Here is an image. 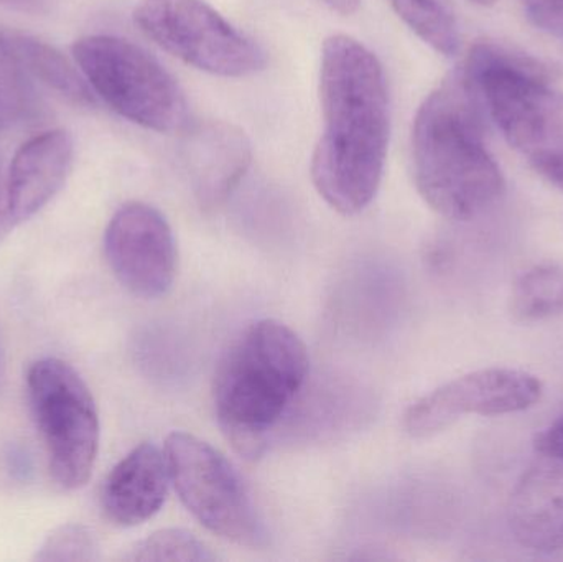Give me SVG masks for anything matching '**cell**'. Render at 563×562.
I'll return each mask as SVG.
<instances>
[{
  "instance_id": "6da1fadb",
  "label": "cell",
  "mask_w": 563,
  "mask_h": 562,
  "mask_svg": "<svg viewBox=\"0 0 563 562\" xmlns=\"http://www.w3.org/2000/svg\"><path fill=\"white\" fill-rule=\"evenodd\" d=\"M320 104L323 129L311 157V180L333 210L353 217L379 190L390 135L386 73L353 36L324 40Z\"/></svg>"
},
{
  "instance_id": "7a4b0ae2",
  "label": "cell",
  "mask_w": 563,
  "mask_h": 562,
  "mask_svg": "<svg viewBox=\"0 0 563 562\" xmlns=\"http://www.w3.org/2000/svg\"><path fill=\"white\" fill-rule=\"evenodd\" d=\"M412 161L417 190L449 220H475L505 195V175L486 145L485 109L462 69L420 104Z\"/></svg>"
},
{
  "instance_id": "3957f363",
  "label": "cell",
  "mask_w": 563,
  "mask_h": 562,
  "mask_svg": "<svg viewBox=\"0 0 563 562\" xmlns=\"http://www.w3.org/2000/svg\"><path fill=\"white\" fill-rule=\"evenodd\" d=\"M300 337L277 320H257L231 343L218 366V425L243 458L257 459L307 382Z\"/></svg>"
},
{
  "instance_id": "277c9868",
  "label": "cell",
  "mask_w": 563,
  "mask_h": 562,
  "mask_svg": "<svg viewBox=\"0 0 563 562\" xmlns=\"http://www.w3.org/2000/svg\"><path fill=\"white\" fill-rule=\"evenodd\" d=\"M460 68L511 147L528 157L563 148V92L539 63L493 43H476Z\"/></svg>"
},
{
  "instance_id": "5b68a950",
  "label": "cell",
  "mask_w": 563,
  "mask_h": 562,
  "mask_svg": "<svg viewBox=\"0 0 563 562\" xmlns=\"http://www.w3.org/2000/svg\"><path fill=\"white\" fill-rule=\"evenodd\" d=\"M79 71L109 108L155 132L184 131L188 104L177 79L147 49L114 35L76 40Z\"/></svg>"
},
{
  "instance_id": "8992f818",
  "label": "cell",
  "mask_w": 563,
  "mask_h": 562,
  "mask_svg": "<svg viewBox=\"0 0 563 562\" xmlns=\"http://www.w3.org/2000/svg\"><path fill=\"white\" fill-rule=\"evenodd\" d=\"M26 388L53 481L66 492L85 487L99 449V416L91 392L76 370L58 359L33 363Z\"/></svg>"
},
{
  "instance_id": "52a82bcc",
  "label": "cell",
  "mask_w": 563,
  "mask_h": 562,
  "mask_svg": "<svg viewBox=\"0 0 563 562\" xmlns=\"http://www.w3.org/2000/svg\"><path fill=\"white\" fill-rule=\"evenodd\" d=\"M134 20L165 52L224 78H246L266 66V52L205 0H141Z\"/></svg>"
},
{
  "instance_id": "ba28073f",
  "label": "cell",
  "mask_w": 563,
  "mask_h": 562,
  "mask_svg": "<svg viewBox=\"0 0 563 562\" xmlns=\"http://www.w3.org/2000/svg\"><path fill=\"white\" fill-rule=\"evenodd\" d=\"M172 484L181 504L211 533L260 547L263 525L236 469L207 442L174 432L165 442Z\"/></svg>"
},
{
  "instance_id": "9c48e42d",
  "label": "cell",
  "mask_w": 563,
  "mask_h": 562,
  "mask_svg": "<svg viewBox=\"0 0 563 562\" xmlns=\"http://www.w3.org/2000/svg\"><path fill=\"white\" fill-rule=\"evenodd\" d=\"M542 396V382L512 368H486L460 376L410 406L404 418L412 438L445 431L466 415L505 416L532 408Z\"/></svg>"
},
{
  "instance_id": "30bf717a",
  "label": "cell",
  "mask_w": 563,
  "mask_h": 562,
  "mask_svg": "<svg viewBox=\"0 0 563 562\" xmlns=\"http://www.w3.org/2000/svg\"><path fill=\"white\" fill-rule=\"evenodd\" d=\"M104 251L119 283L135 296L168 293L177 273V247L161 211L141 201L122 205L109 221Z\"/></svg>"
},
{
  "instance_id": "8fae6325",
  "label": "cell",
  "mask_w": 563,
  "mask_h": 562,
  "mask_svg": "<svg viewBox=\"0 0 563 562\" xmlns=\"http://www.w3.org/2000/svg\"><path fill=\"white\" fill-rule=\"evenodd\" d=\"M250 139L236 125L207 121L191 125L181 144V165L201 207H218L246 175Z\"/></svg>"
},
{
  "instance_id": "7c38bea8",
  "label": "cell",
  "mask_w": 563,
  "mask_h": 562,
  "mask_svg": "<svg viewBox=\"0 0 563 562\" xmlns=\"http://www.w3.org/2000/svg\"><path fill=\"white\" fill-rule=\"evenodd\" d=\"M512 537L526 550H563V461L538 454L521 475L508 505Z\"/></svg>"
},
{
  "instance_id": "4fadbf2b",
  "label": "cell",
  "mask_w": 563,
  "mask_h": 562,
  "mask_svg": "<svg viewBox=\"0 0 563 562\" xmlns=\"http://www.w3.org/2000/svg\"><path fill=\"white\" fill-rule=\"evenodd\" d=\"M170 482L165 451L144 442L129 452L106 478L101 495L106 517L118 527L145 524L164 507Z\"/></svg>"
},
{
  "instance_id": "5bb4252c",
  "label": "cell",
  "mask_w": 563,
  "mask_h": 562,
  "mask_svg": "<svg viewBox=\"0 0 563 562\" xmlns=\"http://www.w3.org/2000/svg\"><path fill=\"white\" fill-rule=\"evenodd\" d=\"M73 154V139L65 131L43 132L16 151L7 175L10 213L16 224L35 217L62 190Z\"/></svg>"
},
{
  "instance_id": "9a60e30c",
  "label": "cell",
  "mask_w": 563,
  "mask_h": 562,
  "mask_svg": "<svg viewBox=\"0 0 563 562\" xmlns=\"http://www.w3.org/2000/svg\"><path fill=\"white\" fill-rule=\"evenodd\" d=\"M7 48L23 71L75 106L96 104V95L82 73L75 68L55 46L19 30L0 29Z\"/></svg>"
},
{
  "instance_id": "2e32d148",
  "label": "cell",
  "mask_w": 563,
  "mask_h": 562,
  "mask_svg": "<svg viewBox=\"0 0 563 562\" xmlns=\"http://www.w3.org/2000/svg\"><path fill=\"white\" fill-rule=\"evenodd\" d=\"M511 313L525 323L563 316V266L541 264L519 276L512 287Z\"/></svg>"
},
{
  "instance_id": "e0dca14e",
  "label": "cell",
  "mask_w": 563,
  "mask_h": 562,
  "mask_svg": "<svg viewBox=\"0 0 563 562\" xmlns=\"http://www.w3.org/2000/svg\"><path fill=\"white\" fill-rule=\"evenodd\" d=\"M400 20L443 56L460 48V26L452 0H389Z\"/></svg>"
},
{
  "instance_id": "ac0fdd59",
  "label": "cell",
  "mask_w": 563,
  "mask_h": 562,
  "mask_svg": "<svg viewBox=\"0 0 563 562\" xmlns=\"http://www.w3.org/2000/svg\"><path fill=\"white\" fill-rule=\"evenodd\" d=\"M38 106L33 79L23 71L0 33V129L32 119Z\"/></svg>"
},
{
  "instance_id": "d6986e66",
  "label": "cell",
  "mask_w": 563,
  "mask_h": 562,
  "mask_svg": "<svg viewBox=\"0 0 563 562\" xmlns=\"http://www.w3.org/2000/svg\"><path fill=\"white\" fill-rule=\"evenodd\" d=\"M128 561H213L207 547L191 533L184 530H162L135 544Z\"/></svg>"
},
{
  "instance_id": "ffe728a7",
  "label": "cell",
  "mask_w": 563,
  "mask_h": 562,
  "mask_svg": "<svg viewBox=\"0 0 563 562\" xmlns=\"http://www.w3.org/2000/svg\"><path fill=\"white\" fill-rule=\"evenodd\" d=\"M98 541L89 528L65 525L53 531L36 551L35 561L66 562L98 560Z\"/></svg>"
},
{
  "instance_id": "44dd1931",
  "label": "cell",
  "mask_w": 563,
  "mask_h": 562,
  "mask_svg": "<svg viewBox=\"0 0 563 562\" xmlns=\"http://www.w3.org/2000/svg\"><path fill=\"white\" fill-rule=\"evenodd\" d=\"M521 3L538 29L563 36V0H521Z\"/></svg>"
},
{
  "instance_id": "7402d4cb",
  "label": "cell",
  "mask_w": 563,
  "mask_h": 562,
  "mask_svg": "<svg viewBox=\"0 0 563 562\" xmlns=\"http://www.w3.org/2000/svg\"><path fill=\"white\" fill-rule=\"evenodd\" d=\"M529 162H531L536 174L541 175L545 181L563 191V148L539 152V154L531 155Z\"/></svg>"
},
{
  "instance_id": "603a6c76",
  "label": "cell",
  "mask_w": 563,
  "mask_h": 562,
  "mask_svg": "<svg viewBox=\"0 0 563 562\" xmlns=\"http://www.w3.org/2000/svg\"><path fill=\"white\" fill-rule=\"evenodd\" d=\"M536 452L563 461V412L534 439Z\"/></svg>"
},
{
  "instance_id": "cb8c5ba5",
  "label": "cell",
  "mask_w": 563,
  "mask_h": 562,
  "mask_svg": "<svg viewBox=\"0 0 563 562\" xmlns=\"http://www.w3.org/2000/svg\"><path fill=\"white\" fill-rule=\"evenodd\" d=\"M12 213H10L9 195H7V178H3L0 170V243L5 240L7 234L15 227Z\"/></svg>"
},
{
  "instance_id": "d4e9b609",
  "label": "cell",
  "mask_w": 563,
  "mask_h": 562,
  "mask_svg": "<svg viewBox=\"0 0 563 562\" xmlns=\"http://www.w3.org/2000/svg\"><path fill=\"white\" fill-rule=\"evenodd\" d=\"M321 2L333 12L341 13V15H351V13L356 12L361 0H321Z\"/></svg>"
},
{
  "instance_id": "484cf974",
  "label": "cell",
  "mask_w": 563,
  "mask_h": 562,
  "mask_svg": "<svg viewBox=\"0 0 563 562\" xmlns=\"http://www.w3.org/2000/svg\"><path fill=\"white\" fill-rule=\"evenodd\" d=\"M472 2L478 3L482 7H492L495 5L498 0H472Z\"/></svg>"
},
{
  "instance_id": "4316f807",
  "label": "cell",
  "mask_w": 563,
  "mask_h": 562,
  "mask_svg": "<svg viewBox=\"0 0 563 562\" xmlns=\"http://www.w3.org/2000/svg\"><path fill=\"white\" fill-rule=\"evenodd\" d=\"M0 376H2V359H0Z\"/></svg>"
},
{
  "instance_id": "83f0119b",
  "label": "cell",
  "mask_w": 563,
  "mask_h": 562,
  "mask_svg": "<svg viewBox=\"0 0 563 562\" xmlns=\"http://www.w3.org/2000/svg\"><path fill=\"white\" fill-rule=\"evenodd\" d=\"M9 2H12V0H0V3H2V5H3V3H9Z\"/></svg>"
}]
</instances>
